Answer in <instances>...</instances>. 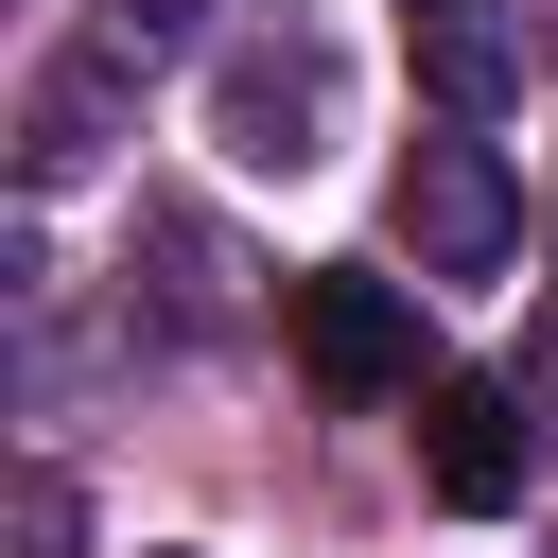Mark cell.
Here are the masks:
<instances>
[{
    "mask_svg": "<svg viewBox=\"0 0 558 558\" xmlns=\"http://www.w3.org/2000/svg\"><path fill=\"white\" fill-rule=\"evenodd\" d=\"M105 17H122V35H174V17H192V0H105Z\"/></svg>",
    "mask_w": 558,
    "mask_h": 558,
    "instance_id": "ba28073f",
    "label": "cell"
},
{
    "mask_svg": "<svg viewBox=\"0 0 558 558\" xmlns=\"http://www.w3.org/2000/svg\"><path fill=\"white\" fill-rule=\"evenodd\" d=\"M418 488L488 523V506L523 488V401H506V384H418Z\"/></svg>",
    "mask_w": 558,
    "mask_h": 558,
    "instance_id": "3957f363",
    "label": "cell"
},
{
    "mask_svg": "<svg viewBox=\"0 0 558 558\" xmlns=\"http://www.w3.org/2000/svg\"><path fill=\"white\" fill-rule=\"evenodd\" d=\"M87 122H105V52H70V70L35 87V140H17V157H35V174H87Z\"/></svg>",
    "mask_w": 558,
    "mask_h": 558,
    "instance_id": "5b68a950",
    "label": "cell"
},
{
    "mask_svg": "<svg viewBox=\"0 0 558 558\" xmlns=\"http://www.w3.org/2000/svg\"><path fill=\"white\" fill-rule=\"evenodd\" d=\"M523 384H541V401H558V314H541V331H523Z\"/></svg>",
    "mask_w": 558,
    "mask_h": 558,
    "instance_id": "52a82bcc",
    "label": "cell"
},
{
    "mask_svg": "<svg viewBox=\"0 0 558 558\" xmlns=\"http://www.w3.org/2000/svg\"><path fill=\"white\" fill-rule=\"evenodd\" d=\"M279 331H296V366H314L331 401H384V384H418V314H401V279H349V262H314V279H279Z\"/></svg>",
    "mask_w": 558,
    "mask_h": 558,
    "instance_id": "6da1fadb",
    "label": "cell"
},
{
    "mask_svg": "<svg viewBox=\"0 0 558 558\" xmlns=\"http://www.w3.org/2000/svg\"><path fill=\"white\" fill-rule=\"evenodd\" d=\"M401 244H418V279H488L523 244V192L488 174V140H418L401 157Z\"/></svg>",
    "mask_w": 558,
    "mask_h": 558,
    "instance_id": "7a4b0ae2",
    "label": "cell"
},
{
    "mask_svg": "<svg viewBox=\"0 0 558 558\" xmlns=\"http://www.w3.org/2000/svg\"><path fill=\"white\" fill-rule=\"evenodd\" d=\"M418 17H471V0H418Z\"/></svg>",
    "mask_w": 558,
    "mask_h": 558,
    "instance_id": "9c48e42d",
    "label": "cell"
},
{
    "mask_svg": "<svg viewBox=\"0 0 558 558\" xmlns=\"http://www.w3.org/2000/svg\"><path fill=\"white\" fill-rule=\"evenodd\" d=\"M17 558H87V506H70V471H17Z\"/></svg>",
    "mask_w": 558,
    "mask_h": 558,
    "instance_id": "8992f818",
    "label": "cell"
},
{
    "mask_svg": "<svg viewBox=\"0 0 558 558\" xmlns=\"http://www.w3.org/2000/svg\"><path fill=\"white\" fill-rule=\"evenodd\" d=\"M227 157L244 174H314L331 157V70L314 52H244L227 70Z\"/></svg>",
    "mask_w": 558,
    "mask_h": 558,
    "instance_id": "277c9868",
    "label": "cell"
}]
</instances>
